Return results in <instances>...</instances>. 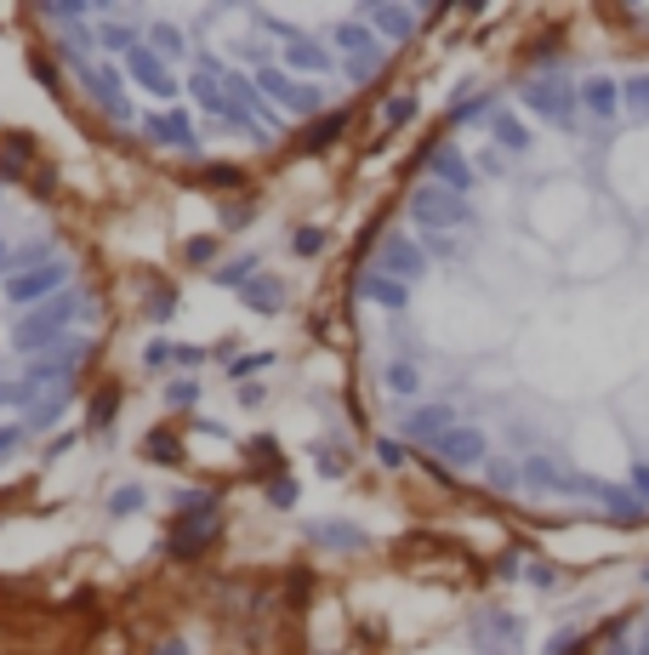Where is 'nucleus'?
Returning a JSON list of instances; mask_svg holds the SVG:
<instances>
[{
  "instance_id": "4be33fe9",
  "label": "nucleus",
  "mask_w": 649,
  "mask_h": 655,
  "mask_svg": "<svg viewBox=\"0 0 649 655\" xmlns=\"http://www.w3.org/2000/svg\"><path fill=\"white\" fill-rule=\"evenodd\" d=\"M239 297H246L251 308H262V314H280V308H285V285H280V280H251Z\"/></svg>"
},
{
  "instance_id": "a19ab883",
  "label": "nucleus",
  "mask_w": 649,
  "mask_h": 655,
  "mask_svg": "<svg viewBox=\"0 0 649 655\" xmlns=\"http://www.w3.org/2000/svg\"><path fill=\"white\" fill-rule=\"evenodd\" d=\"M268 502H273V507H291V502H296V484H291V479H273V484H268Z\"/></svg>"
},
{
  "instance_id": "37998d69",
  "label": "nucleus",
  "mask_w": 649,
  "mask_h": 655,
  "mask_svg": "<svg viewBox=\"0 0 649 655\" xmlns=\"http://www.w3.org/2000/svg\"><path fill=\"white\" fill-rule=\"evenodd\" d=\"M18 400H34L29 382H0V405H18Z\"/></svg>"
},
{
  "instance_id": "b1692460",
  "label": "nucleus",
  "mask_w": 649,
  "mask_h": 655,
  "mask_svg": "<svg viewBox=\"0 0 649 655\" xmlns=\"http://www.w3.org/2000/svg\"><path fill=\"white\" fill-rule=\"evenodd\" d=\"M342 131H348V114H342V109H336V114H325L320 125H307V138H302V149H325V143H336V138H342Z\"/></svg>"
},
{
  "instance_id": "1a4fd4ad",
  "label": "nucleus",
  "mask_w": 649,
  "mask_h": 655,
  "mask_svg": "<svg viewBox=\"0 0 649 655\" xmlns=\"http://www.w3.org/2000/svg\"><path fill=\"white\" fill-rule=\"evenodd\" d=\"M433 456H439L444 468H478V462L490 456V439H485V428H467V422H456V428L433 445Z\"/></svg>"
},
{
  "instance_id": "3c124183",
  "label": "nucleus",
  "mask_w": 649,
  "mask_h": 655,
  "mask_svg": "<svg viewBox=\"0 0 649 655\" xmlns=\"http://www.w3.org/2000/svg\"><path fill=\"white\" fill-rule=\"evenodd\" d=\"M18 439H23V428H0V456H7V450H12Z\"/></svg>"
},
{
  "instance_id": "58836bf2",
  "label": "nucleus",
  "mask_w": 649,
  "mask_h": 655,
  "mask_svg": "<svg viewBox=\"0 0 649 655\" xmlns=\"http://www.w3.org/2000/svg\"><path fill=\"white\" fill-rule=\"evenodd\" d=\"M109 416H115V387H102L91 400V422H97V428H109Z\"/></svg>"
},
{
  "instance_id": "a18cd8bd",
  "label": "nucleus",
  "mask_w": 649,
  "mask_h": 655,
  "mask_svg": "<svg viewBox=\"0 0 649 655\" xmlns=\"http://www.w3.org/2000/svg\"><path fill=\"white\" fill-rule=\"evenodd\" d=\"M581 644H587V638H581V633H559L553 644H547V655H575Z\"/></svg>"
},
{
  "instance_id": "aec40b11",
  "label": "nucleus",
  "mask_w": 649,
  "mask_h": 655,
  "mask_svg": "<svg viewBox=\"0 0 649 655\" xmlns=\"http://www.w3.org/2000/svg\"><path fill=\"white\" fill-rule=\"evenodd\" d=\"M359 18L376 23V29H382V35H393V41H404L410 29H417V12H410V7H365Z\"/></svg>"
},
{
  "instance_id": "f3484780",
  "label": "nucleus",
  "mask_w": 649,
  "mask_h": 655,
  "mask_svg": "<svg viewBox=\"0 0 649 655\" xmlns=\"http://www.w3.org/2000/svg\"><path fill=\"white\" fill-rule=\"evenodd\" d=\"M149 138H154V143H165V149H183V154H194V125H188V114H183V109L154 114V120H149Z\"/></svg>"
},
{
  "instance_id": "6ab92c4d",
  "label": "nucleus",
  "mask_w": 649,
  "mask_h": 655,
  "mask_svg": "<svg viewBox=\"0 0 649 655\" xmlns=\"http://www.w3.org/2000/svg\"><path fill=\"white\" fill-rule=\"evenodd\" d=\"M490 138H496L507 154H530V143H536V138H530V125L512 114V109H501V103H496V114H490Z\"/></svg>"
},
{
  "instance_id": "49530a36",
  "label": "nucleus",
  "mask_w": 649,
  "mask_h": 655,
  "mask_svg": "<svg viewBox=\"0 0 649 655\" xmlns=\"http://www.w3.org/2000/svg\"><path fill=\"white\" fill-rule=\"evenodd\" d=\"M165 359H171V342H149V348H143V365H154V371H160Z\"/></svg>"
},
{
  "instance_id": "6e6552de",
  "label": "nucleus",
  "mask_w": 649,
  "mask_h": 655,
  "mask_svg": "<svg viewBox=\"0 0 649 655\" xmlns=\"http://www.w3.org/2000/svg\"><path fill=\"white\" fill-rule=\"evenodd\" d=\"M251 80H257L262 97H273V103L291 109V114H314V109H320V86H296V80L280 69V63H257Z\"/></svg>"
},
{
  "instance_id": "7c9ffc66",
  "label": "nucleus",
  "mask_w": 649,
  "mask_h": 655,
  "mask_svg": "<svg viewBox=\"0 0 649 655\" xmlns=\"http://www.w3.org/2000/svg\"><path fill=\"white\" fill-rule=\"evenodd\" d=\"M262 365H273V353H239L234 365H228V376H234V382H246V376H257Z\"/></svg>"
},
{
  "instance_id": "ea45409f",
  "label": "nucleus",
  "mask_w": 649,
  "mask_h": 655,
  "mask_svg": "<svg viewBox=\"0 0 649 655\" xmlns=\"http://www.w3.org/2000/svg\"><path fill=\"white\" fill-rule=\"evenodd\" d=\"M194 400H199V387H194L188 376H183V382H171V387H165V405H194Z\"/></svg>"
},
{
  "instance_id": "f704fd0d",
  "label": "nucleus",
  "mask_w": 649,
  "mask_h": 655,
  "mask_svg": "<svg viewBox=\"0 0 649 655\" xmlns=\"http://www.w3.org/2000/svg\"><path fill=\"white\" fill-rule=\"evenodd\" d=\"M404 120H417V97H393L382 109V125H404Z\"/></svg>"
},
{
  "instance_id": "9d476101",
  "label": "nucleus",
  "mask_w": 649,
  "mask_h": 655,
  "mask_svg": "<svg viewBox=\"0 0 649 655\" xmlns=\"http://www.w3.org/2000/svg\"><path fill=\"white\" fill-rule=\"evenodd\" d=\"M581 490H587V496H598V502H604V513H609L615 524H638V518L649 513V502L638 496L632 484H598V479H587Z\"/></svg>"
},
{
  "instance_id": "c85d7f7f",
  "label": "nucleus",
  "mask_w": 649,
  "mask_h": 655,
  "mask_svg": "<svg viewBox=\"0 0 649 655\" xmlns=\"http://www.w3.org/2000/svg\"><path fill=\"white\" fill-rule=\"evenodd\" d=\"M57 416H63V400H46L41 411H29L23 434H46V428H57Z\"/></svg>"
},
{
  "instance_id": "4468645a",
  "label": "nucleus",
  "mask_w": 649,
  "mask_h": 655,
  "mask_svg": "<svg viewBox=\"0 0 649 655\" xmlns=\"http://www.w3.org/2000/svg\"><path fill=\"white\" fill-rule=\"evenodd\" d=\"M581 109H587L593 120H615V114H621V80L587 75V80H581Z\"/></svg>"
},
{
  "instance_id": "bb28decb",
  "label": "nucleus",
  "mask_w": 649,
  "mask_h": 655,
  "mask_svg": "<svg viewBox=\"0 0 649 655\" xmlns=\"http://www.w3.org/2000/svg\"><path fill=\"white\" fill-rule=\"evenodd\" d=\"M621 103H627V109H638V114L649 120V69H643V75H627V80H621Z\"/></svg>"
},
{
  "instance_id": "72a5a7b5",
  "label": "nucleus",
  "mask_w": 649,
  "mask_h": 655,
  "mask_svg": "<svg viewBox=\"0 0 649 655\" xmlns=\"http://www.w3.org/2000/svg\"><path fill=\"white\" fill-rule=\"evenodd\" d=\"M376 462H382V468H404L410 450H404L399 439H376Z\"/></svg>"
},
{
  "instance_id": "39448f33",
  "label": "nucleus",
  "mask_w": 649,
  "mask_h": 655,
  "mask_svg": "<svg viewBox=\"0 0 649 655\" xmlns=\"http://www.w3.org/2000/svg\"><path fill=\"white\" fill-rule=\"evenodd\" d=\"M519 103L536 114V120H553V125H575V109H581V86H570V80H530L524 91H519Z\"/></svg>"
},
{
  "instance_id": "8fccbe9b",
  "label": "nucleus",
  "mask_w": 649,
  "mask_h": 655,
  "mask_svg": "<svg viewBox=\"0 0 649 655\" xmlns=\"http://www.w3.org/2000/svg\"><path fill=\"white\" fill-rule=\"evenodd\" d=\"M212 256V240H188V262H205Z\"/></svg>"
},
{
  "instance_id": "f8f14e48",
  "label": "nucleus",
  "mask_w": 649,
  "mask_h": 655,
  "mask_svg": "<svg viewBox=\"0 0 649 655\" xmlns=\"http://www.w3.org/2000/svg\"><path fill=\"white\" fill-rule=\"evenodd\" d=\"M422 269H428L422 240H410V234H388V240H382V274H404V285H410Z\"/></svg>"
},
{
  "instance_id": "e433bc0d",
  "label": "nucleus",
  "mask_w": 649,
  "mask_h": 655,
  "mask_svg": "<svg viewBox=\"0 0 649 655\" xmlns=\"http://www.w3.org/2000/svg\"><path fill=\"white\" fill-rule=\"evenodd\" d=\"M205 183H212V188H239V183H246V172H239V166H212V172H205Z\"/></svg>"
},
{
  "instance_id": "c9c22d12",
  "label": "nucleus",
  "mask_w": 649,
  "mask_h": 655,
  "mask_svg": "<svg viewBox=\"0 0 649 655\" xmlns=\"http://www.w3.org/2000/svg\"><path fill=\"white\" fill-rule=\"evenodd\" d=\"M23 160H29V138H12V143H7V154H0V172L12 177V172L23 166Z\"/></svg>"
},
{
  "instance_id": "a211bd4d",
  "label": "nucleus",
  "mask_w": 649,
  "mask_h": 655,
  "mask_svg": "<svg viewBox=\"0 0 649 655\" xmlns=\"http://www.w3.org/2000/svg\"><path fill=\"white\" fill-rule=\"evenodd\" d=\"M359 297H370V303H382V308H404L410 303V285L404 280H393V274H382V269H370L365 280H359Z\"/></svg>"
},
{
  "instance_id": "cd10ccee",
  "label": "nucleus",
  "mask_w": 649,
  "mask_h": 655,
  "mask_svg": "<svg viewBox=\"0 0 649 655\" xmlns=\"http://www.w3.org/2000/svg\"><path fill=\"white\" fill-rule=\"evenodd\" d=\"M149 35H154V52H160V57H177V52H183V29H177V23H154Z\"/></svg>"
},
{
  "instance_id": "2eb2a0df",
  "label": "nucleus",
  "mask_w": 649,
  "mask_h": 655,
  "mask_svg": "<svg viewBox=\"0 0 649 655\" xmlns=\"http://www.w3.org/2000/svg\"><path fill=\"white\" fill-rule=\"evenodd\" d=\"M451 428H456V411L451 405H417V411L404 416V434L410 439H428V445H439Z\"/></svg>"
},
{
  "instance_id": "f257e3e1",
  "label": "nucleus",
  "mask_w": 649,
  "mask_h": 655,
  "mask_svg": "<svg viewBox=\"0 0 649 655\" xmlns=\"http://www.w3.org/2000/svg\"><path fill=\"white\" fill-rule=\"evenodd\" d=\"M410 217H417L422 234H444V228H473L478 222L467 194H451L444 183H422L417 194H410Z\"/></svg>"
},
{
  "instance_id": "20e7f679",
  "label": "nucleus",
  "mask_w": 649,
  "mask_h": 655,
  "mask_svg": "<svg viewBox=\"0 0 649 655\" xmlns=\"http://www.w3.org/2000/svg\"><path fill=\"white\" fill-rule=\"evenodd\" d=\"M212 536H217V496H205V490H199V502L188 513H177V524H171L165 553H171V559H194V553H205Z\"/></svg>"
},
{
  "instance_id": "6e6d98bb",
  "label": "nucleus",
  "mask_w": 649,
  "mask_h": 655,
  "mask_svg": "<svg viewBox=\"0 0 649 655\" xmlns=\"http://www.w3.org/2000/svg\"><path fill=\"white\" fill-rule=\"evenodd\" d=\"M643 587H649V565H643Z\"/></svg>"
},
{
  "instance_id": "ddd939ff",
  "label": "nucleus",
  "mask_w": 649,
  "mask_h": 655,
  "mask_svg": "<svg viewBox=\"0 0 649 655\" xmlns=\"http://www.w3.org/2000/svg\"><path fill=\"white\" fill-rule=\"evenodd\" d=\"M126 69H131L137 80H143L154 97H171V91H177V80H171V69L160 63V52H154V46H131V52H126Z\"/></svg>"
},
{
  "instance_id": "a878e982",
  "label": "nucleus",
  "mask_w": 649,
  "mask_h": 655,
  "mask_svg": "<svg viewBox=\"0 0 649 655\" xmlns=\"http://www.w3.org/2000/svg\"><path fill=\"white\" fill-rule=\"evenodd\" d=\"M97 46H102V52H120V57H126L131 46H143V41H137L126 23H102V29H97Z\"/></svg>"
},
{
  "instance_id": "5fc2aeb1",
  "label": "nucleus",
  "mask_w": 649,
  "mask_h": 655,
  "mask_svg": "<svg viewBox=\"0 0 649 655\" xmlns=\"http://www.w3.org/2000/svg\"><path fill=\"white\" fill-rule=\"evenodd\" d=\"M638 655H649V633H643V638H638Z\"/></svg>"
},
{
  "instance_id": "5701e85b",
  "label": "nucleus",
  "mask_w": 649,
  "mask_h": 655,
  "mask_svg": "<svg viewBox=\"0 0 649 655\" xmlns=\"http://www.w3.org/2000/svg\"><path fill=\"white\" fill-rule=\"evenodd\" d=\"M382 387H388V393H404V400H410V393L422 387V371L410 365V359H393V365H382Z\"/></svg>"
},
{
  "instance_id": "412c9836",
  "label": "nucleus",
  "mask_w": 649,
  "mask_h": 655,
  "mask_svg": "<svg viewBox=\"0 0 649 655\" xmlns=\"http://www.w3.org/2000/svg\"><path fill=\"white\" fill-rule=\"evenodd\" d=\"M285 69H307V75H325V69H336V57L325 52V46H314V41H296V46H285Z\"/></svg>"
},
{
  "instance_id": "de8ad7c7",
  "label": "nucleus",
  "mask_w": 649,
  "mask_h": 655,
  "mask_svg": "<svg viewBox=\"0 0 649 655\" xmlns=\"http://www.w3.org/2000/svg\"><path fill=\"white\" fill-rule=\"evenodd\" d=\"M632 490L649 502V462H638V468H632Z\"/></svg>"
},
{
  "instance_id": "423d86ee",
  "label": "nucleus",
  "mask_w": 649,
  "mask_h": 655,
  "mask_svg": "<svg viewBox=\"0 0 649 655\" xmlns=\"http://www.w3.org/2000/svg\"><path fill=\"white\" fill-rule=\"evenodd\" d=\"M57 52H63V63H68V69H75V75L91 86V97H97L102 109H109L115 120H131V109L120 103V75H115V69H97V63L80 52V41H57Z\"/></svg>"
},
{
  "instance_id": "864d4df0",
  "label": "nucleus",
  "mask_w": 649,
  "mask_h": 655,
  "mask_svg": "<svg viewBox=\"0 0 649 655\" xmlns=\"http://www.w3.org/2000/svg\"><path fill=\"white\" fill-rule=\"evenodd\" d=\"M604 655H638V649H627V644H609Z\"/></svg>"
},
{
  "instance_id": "c03bdc74",
  "label": "nucleus",
  "mask_w": 649,
  "mask_h": 655,
  "mask_svg": "<svg viewBox=\"0 0 649 655\" xmlns=\"http://www.w3.org/2000/svg\"><path fill=\"white\" fill-rule=\"evenodd\" d=\"M524 576H530V587H559V570L553 565H524Z\"/></svg>"
},
{
  "instance_id": "603ef678",
  "label": "nucleus",
  "mask_w": 649,
  "mask_h": 655,
  "mask_svg": "<svg viewBox=\"0 0 649 655\" xmlns=\"http://www.w3.org/2000/svg\"><path fill=\"white\" fill-rule=\"evenodd\" d=\"M160 655H188L183 644H160Z\"/></svg>"
},
{
  "instance_id": "0eeeda50",
  "label": "nucleus",
  "mask_w": 649,
  "mask_h": 655,
  "mask_svg": "<svg viewBox=\"0 0 649 655\" xmlns=\"http://www.w3.org/2000/svg\"><path fill=\"white\" fill-rule=\"evenodd\" d=\"M68 291V262H41V269H29V274H12L7 280V297L12 303H34V308H46V303H57Z\"/></svg>"
},
{
  "instance_id": "9b49d317",
  "label": "nucleus",
  "mask_w": 649,
  "mask_h": 655,
  "mask_svg": "<svg viewBox=\"0 0 649 655\" xmlns=\"http://www.w3.org/2000/svg\"><path fill=\"white\" fill-rule=\"evenodd\" d=\"M433 177L451 188V194H473V188H478V166H473V160H467L456 143H439V149H433Z\"/></svg>"
},
{
  "instance_id": "7ed1b4c3",
  "label": "nucleus",
  "mask_w": 649,
  "mask_h": 655,
  "mask_svg": "<svg viewBox=\"0 0 649 655\" xmlns=\"http://www.w3.org/2000/svg\"><path fill=\"white\" fill-rule=\"evenodd\" d=\"M80 314V297L75 291H63L57 303H46V308H34L29 319H18V331H12V348H63V331H68V319Z\"/></svg>"
},
{
  "instance_id": "393cba45",
  "label": "nucleus",
  "mask_w": 649,
  "mask_h": 655,
  "mask_svg": "<svg viewBox=\"0 0 649 655\" xmlns=\"http://www.w3.org/2000/svg\"><path fill=\"white\" fill-rule=\"evenodd\" d=\"M251 269H257V256H234V262H223L212 280L228 285V291H246V285H251Z\"/></svg>"
},
{
  "instance_id": "c756f323",
  "label": "nucleus",
  "mask_w": 649,
  "mask_h": 655,
  "mask_svg": "<svg viewBox=\"0 0 649 655\" xmlns=\"http://www.w3.org/2000/svg\"><path fill=\"white\" fill-rule=\"evenodd\" d=\"M137 507H143V490H137V484H120L115 496H109V513H115V518H126V513H137Z\"/></svg>"
},
{
  "instance_id": "dca6fc26",
  "label": "nucleus",
  "mask_w": 649,
  "mask_h": 655,
  "mask_svg": "<svg viewBox=\"0 0 649 655\" xmlns=\"http://www.w3.org/2000/svg\"><path fill=\"white\" fill-rule=\"evenodd\" d=\"M307 542L331 547V553H359L365 531H354V524H342V518H314V524H307Z\"/></svg>"
},
{
  "instance_id": "4c0bfd02",
  "label": "nucleus",
  "mask_w": 649,
  "mask_h": 655,
  "mask_svg": "<svg viewBox=\"0 0 649 655\" xmlns=\"http://www.w3.org/2000/svg\"><path fill=\"white\" fill-rule=\"evenodd\" d=\"M149 462H160V468H171V462H177V445H171L165 434H154V439H149Z\"/></svg>"
},
{
  "instance_id": "f03ea898",
  "label": "nucleus",
  "mask_w": 649,
  "mask_h": 655,
  "mask_svg": "<svg viewBox=\"0 0 649 655\" xmlns=\"http://www.w3.org/2000/svg\"><path fill=\"white\" fill-rule=\"evenodd\" d=\"M331 41L348 52V75H354V80H376V75H382V63L393 57V46L376 41V29H370L365 18H342V23L331 29Z\"/></svg>"
},
{
  "instance_id": "09e8293b",
  "label": "nucleus",
  "mask_w": 649,
  "mask_h": 655,
  "mask_svg": "<svg viewBox=\"0 0 649 655\" xmlns=\"http://www.w3.org/2000/svg\"><path fill=\"white\" fill-rule=\"evenodd\" d=\"M171 359H177V365H199L205 353H199V348H171Z\"/></svg>"
},
{
  "instance_id": "79ce46f5",
  "label": "nucleus",
  "mask_w": 649,
  "mask_h": 655,
  "mask_svg": "<svg viewBox=\"0 0 649 655\" xmlns=\"http://www.w3.org/2000/svg\"><path fill=\"white\" fill-rule=\"evenodd\" d=\"M171 308H177V291H154V303H149V319L160 325V319H165Z\"/></svg>"
},
{
  "instance_id": "473e14b6",
  "label": "nucleus",
  "mask_w": 649,
  "mask_h": 655,
  "mask_svg": "<svg viewBox=\"0 0 649 655\" xmlns=\"http://www.w3.org/2000/svg\"><path fill=\"white\" fill-rule=\"evenodd\" d=\"M422 251H428V256H444V262H456V256H467V251H462V245H456L451 234H422Z\"/></svg>"
},
{
  "instance_id": "2f4dec72",
  "label": "nucleus",
  "mask_w": 649,
  "mask_h": 655,
  "mask_svg": "<svg viewBox=\"0 0 649 655\" xmlns=\"http://www.w3.org/2000/svg\"><path fill=\"white\" fill-rule=\"evenodd\" d=\"M291 251H296V256L325 251V228H296V234H291Z\"/></svg>"
}]
</instances>
